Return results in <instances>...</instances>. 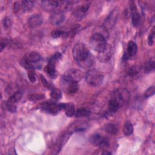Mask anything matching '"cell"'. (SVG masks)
Returning <instances> with one entry per match:
<instances>
[{"label":"cell","mask_w":155,"mask_h":155,"mask_svg":"<svg viewBox=\"0 0 155 155\" xmlns=\"http://www.w3.org/2000/svg\"><path fill=\"white\" fill-rule=\"evenodd\" d=\"M74 59L82 67L90 68L94 64V58L85 45L82 42L75 44L72 49Z\"/></svg>","instance_id":"obj_1"},{"label":"cell","mask_w":155,"mask_h":155,"mask_svg":"<svg viewBox=\"0 0 155 155\" xmlns=\"http://www.w3.org/2000/svg\"><path fill=\"white\" fill-rule=\"evenodd\" d=\"M89 44L91 48L98 53L103 51L107 47L104 36L99 33H96L91 36Z\"/></svg>","instance_id":"obj_2"},{"label":"cell","mask_w":155,"mask_h":155,"mask_svg":"<svg viewBox=\"0 0 155 155\" xmlns=\"http://www.w3.org/2000/svg\"><path fill=\"white\" fill-rule=\"evenodd\" d=\"M102 73L96 69L89 70L85 74V80L87 84L91 86L98 87L101 85L104 81Z\"/></svg>","instance_id":"obj_3"},{"label":"cell","mask_w":155,"mask_h":155,"mask_svg":"<svg viewBox=\"0 0 155 155\" xmlns=\"http://www.w3.org/2000/svg\"><path fill=\"white\" fill-rule=\"evenodd\" d=\"M124 102L122 94L118 91H115L108 102V108L110 113H115L118 111Z\"/></svg>","instance_id":"obj_4"},{"label":"cell","mask_w":155,"mask_h":155,"mask_svg":"<svg viewBox=\"0 0 155 155\" xmlns=\"http://www.w3.org/2000/svg\"><path fill=\"white\" fill-rule=\"evenodd\" d=\"M64 103L58 104L52 101H47L41 105V108L49 114H56L60 111L61 110L64 109Z\"/></svg>","instance_id":"obj_5"},{"label":"cell","mask_w":155,"mask_h":155,"mask_svg":"<svg viewBox=\"0 0 155 155\" xmlns=\"http://www.w3.org/2000/svg\"><path fill=\"white\" fill-rule=\"evenodd\" d=\"M83 76L82 72L78 69H70L65 72L62 76V79L71 82H78L80 81Z\"/></svg>","instance_id":"obj_6"},{"label":"cell","mask_w":155,"mask_h":155,"mask_svg":"<svg viewBox=\"0 0 155 155\" xmlns=\"http://www.w3.org/2000/svg\"><path fill=\"white\" fill-rule=\"evenodd\" d=\"M89 140L90 143L101 148H105L109 145V140L107 137L102 136L99 134H94L90 137Z\"/></svg>","instance_id":"obj_7"},{"label":"cell","mask_w":155,"mask_h":155,"mask_svg":"<svg viewBox=\"0 0 155 155\" xmlns=\"http://www.w3.org/2000/svg\"><path fill=\"white\" fill-rule=\"evenodd\" d=\"M61 85L64 91L68 94H73L79 90V86L78 82L67 81L62 78L61 81Z\"/></svg>","instance_id":"obj_8"},{"label":"cell","mask_w":155,"mask_h":155,"mask_svg":"<svg viewBox=\"0 0 155 155\" xmlns=\"http://www.w3.org/2000/svg\"><path fill=\"white\" fill-rule=\"evenodd\" d=\"M42 7L48 12H56L61 8V1H42L41 2Z\"/></svg>","instance_id":"obj_9"},{"label":"cell","mask_w":155,"mask_h":155,"mask_svg":"<svg viewBox=\"0 0 155 155\" xmlns=\"http://www.w3.org/2000/svg\"><path fill=\"white\" fill-rule=\"evenodd\" d=\"M137 47L136 44L132 41H129L127 47V51L124 54L123 59L127 60L130 57L134 56L137 53Z\"/></svg>","instance_id":"obj_10"},{"label":"cell","mask_w":155,"mask_h":155,"mask_svg":"<svg viewBox=\"0 0 155 155\" xmlns=\"http://www.w3.org/2000/svg\"><path fill=\"white\" fill-rule=\"evenodd\" d=\"M42 22V18L40 14H35L30 16L28 19V24L31 28L39 26Z\"/></svg>","instance_id":"obj_11"},{"label":"cell","mask_w":155,"mask_h":155,"mask_svg":"<svg viewBox=\"0 0 155 155\" xmlns=\"http://www.w3.org/2000/svg\"><path fill=\"white\" fill-rule=\"evenodd\" d=\"M64 20V14L61 11L54 12L50 17V22L53 25H59Z\"/></svg>","instance_id":"obj_12"},{"label":"cell","mask_w":155,"mask_h":155,"mask_svg":"<svg viewBox=\"0 0 155 155\" xmlns=\"http://www.w3.org/2000/svg\"><path fill=\"white\" fill-rule=\"evenodd\" d=\"M130 9H131V13L132 24L134 27H137L140 22V15L137 12L136 7L134 5V4L133 2L130 5Z\"/></svg>","instance_id":"obj_13"},{"label":"cell","mask_w":155,"mask_h":155,"mask_svg":"<svg viewBox=\"0 0 155 155\" xmlns=\"http://www.w3.org/2000/svg\"><path fill=\"white\" fill-rule=\"evenodd\" d=\"M111 56V49L110 48H108L107 46L105 49L103 51L99 53L97 58L101 62H106L110 59Z\"/></svg>","instance_id":"obj_14"},{"label":"cell","mask_w":155,"mask_h":155,"mask_svg":"<svg viewBox=\"0 0 155 155\" xmlns=\"http://www.w3.org/2000/svg\"><path fill=\"white\" fill-rule=\"evenodd\" d=\"M41 59V55L39 53L36 51H32L28 53L25 58V60L29 63H35L39 61Z\"/></svg>","instance_id":"obj_15"},{"label":"cell","mask_w":155,"mask_h":155,"mask_svg":"<svg viewBox=\"0 0 155 155\" xmlns=\"http://www.w3.org/2000/svg\"><path fill=\"white\" fill-rule=\"evenodd\" d=\"M64 109L65 110V114L68 117H71L75 114V107L73 103L69 102L65 104Z\"/></svg>","instance_id":"obj_16"},{"label":"cell","mask_w":155,"mask_h":155,"mask_svg":"<svg viewBox=\"0 0 155 155\" xmlns=\"http://www.w3.org/2000/svg\"><path fill=\"white\" fill-rule=\"evenodd\" d=\"M22 96L23 92L21 90H18L15 93H14L11 96H10L7 102L12 104H15L21 99Z\"/></svg>","instance_id":"obj_17"},{"label":"cell","mask_w":155,"mask_h":155,"mask_svg":"<svg viewBox=\"0 0 155 155\" xmlns=\"http://www.w3.org/2000/svg\"><path fill=\"white\" fill-rule=\"evenodd\" d=\"M45 71L52 78H54L56 76V71L55 68V65L48 63L45 67Z\"/></svg>","instance_id":"obj_18"},{"label":"cell","mask_w":155,"mask_h":155,"mask_svg":"<svg viewBox=\"0 0 155 155\" xmlns=\"http://www.w3.org/2000/svg\"><path fill=\"white\" fill-rule=\"evenodd\" d=\"M34 6V2L32 1H21V7L24 12L30 11Z\"/></svg>","instance_id":"obj_19"},{"label":"cell","mask_w":155,"mask_h":155,"mask_svg":"<svg viewBox=\"0 0 155 155\" xmlns=\"http://www.w3.org/2000/svg\"><path fill=\"white\" fill-rule=\"evenodd\" d=\"M90 111L85 108H80L75 112V115L77 117H85L89 116Z\"/></svg>","instance_id":"obj_20"},{"label":"cell","mask_w":155,"mask_h":155,"mask_svg":"<svg viewBox=\"0 0 155 155\" xmlns=\"http://www.w3.org/2000/svg\"><path fill=\"white\" fill-rule=\"evenodd\" d=\"M123 131L126 136H130L133 133V126L130 121L125 122L124 125Z\"/></svg>","instance_id":"obj_21"},{"label":"cell","mask_w":155,"mask_h":155,"mask_svg":"<svg viewBox=\"0 0 155 155\" xmlns=\"http://www.w3.org/2000/svg\"><path fill=\"white\" fill-rule=\"evenodd\" d=\"M155 67V62L153 59H150L148 61H147L144 67V71L145 73H148L154 70Z\"/></svg>","instance_id":"obj_22"},{"label":"cell","mask_w":155,"mask_h":155,"mask_svg":"<svg viewBox=\"0 0 155 155\" xmlns=\"http://www.w3.org/2000/svg\"><path fill=\"white\" fill-rule=\"evenodd\" d=\"M106 132L110 134H116L117 133V128L113 124H108L105 126L104 128Z\"/></svg>","instance_id":"obj_23"},{"label":"cell","mask_w":155,"mask_h":155,"mask_svg":"<svg viewBox=\"0 0 155 155\" xmlns=\"http://www.w3.org/2000/svg\"><path fill=\"white\" fill-rule=\"evenodd\" d=\"M50 96L54 100H58L62 97V93L59 89L53 88L50 93Z\"/></svg>","instance_id":"obj_24"},{"label":"cell","mask_w":155,"mask_h":155,"mask_svg":"<svg viewBox=\"0 0 155 155\" xmlns=\"http://www.w3.org/2000/svg\"><path fill=\"white\" fill-rule=\"evenodd\" d=\"M45 97V96L42 94H30L28 96V99L31 101H40Z\"/></svg>","instance_id":"obj_25"},{"label":"cell","mask_w":155,"mask_h":155,"mask_svg":"<svg viewBox=\"0 0 155 155\" xmlns=\"http://www.w3.org/2000/svg\"><path fill=\"white\" fill-rule=\"evenodd\" d=\"M86 125H82V124H76V125H74L73 126H72L71 128H70V131L71 133H73V132H76V131H84L86 129V127H85Z\"/></svg>","instance_id":"obj_26"},{"label":"cell","mask_w":155,"mask_h":155,"mask_svg":"<svg viewBox=\"0 0 155 155\" xmlns=\"http://www.w3.org/2000/svg\"><path fill=\"white\" fill-rule=\"evenodd\" d=\"M62 57V55L60 53H56L54 55H53L48 60V63L55 65L56 62L59 61Z\"/></svg>","instance_id":"obj_27"},{"label":"cell","mask_w":155,"mask_h":155,"mask_svg":"<svg viewBox=\"0 0 155 155\" xmlns=\"http://www.w3.org/2000/svg\"><path fill=\"white\" fill-rule=\"evenodd\" d=\"M139 70H140V68L138 66H136V65L133 66L129 68L128 71V74L130 76H134L139 73Z\"/></svg>","instance_id":"obj_28"},{"label":"cell","mask_w":155,"mask_h":155,"mask_svg":"<svg viewBox=\"0 0 155 155\" xmlns=\"http://www.w3.org/2000/svg\"><path fill=\"white\" fill-rule=\"evenodd\" d=\"M64 33H65V32L62 30H53L51 32V36L54 38H59L60 36L64 35Z\"/></svg>","instance_id":"obj_29"},{"label":"cell","mask_w":155,"mask_h":155,"mask_svg":"<svg viewBox=\"0 0 155 155\" xmlns=\"http://www.w3.org/2000/svg\"><path fill=\"white\" fill-rule=\"evenodd\" d=\"M154 92H155L154 86H151L145 92L144 96H145V97H149L150 96L153 95Z\"/></svg>","instance_id":"obj_30"},{"label":"cell","mask_w":155,"mask_h":155,"mask_svg":"<svg viewBox=\"0 0 155 155\" xmlns=\"http://www.w3.org/2000/svg\"><path fill=\"white\" fill-rule=\"evenodd\" d=\"M5 107L7 109L12 113H15L16 111V106L15 105V104H12L8 102H7L5 104Z\"/></svg>","instance_id":"obj_31"},{"label":"cell","mask_w":155,"mask_h":155,"mask_svg":"<svg viewBox=\"0 0 155 155\" xmlns=\"http://www.w3.org/2000/svg\"><path fill=\"white\" fill-rule=\"evenodd\" d=\"M27 76L29 79V80L31 82H35L36 80V76L35 71L33 70H28V72L27 73Z\"/></svg>","instance_id":"obj_32"},{"label":"cell","mask_w":155,"mask_h":155,"mask_svg":"<svg viewBox=\"0 0 155 155\" xmlns=\"http://www.w3.org/2000/svg\"><path fill=\"white\" fill-rule=\"evenodd\" d=\"M90 2H85L84 4H83L81 6V7H80V8H79L80 12H81V13H86V12L88 10V9H89V8H90Z\"/></svg>","instance_id":"obj_33"},{"label":"cell","mask_w":155,"mask_h":155,"mask_svg":"<svg viewBox=\"0 0 155 155\" xmlns=\"http://www.w3.org/2000/svg\"><path fill=\"white\" fill-rule=\"evenodd\" d=\"M154 28L152 30L151 32H150L148 38V43L149 45H152L154 42Z\"/></svg>","instance_id":"obj_34"},{"label":"cell","mask_w":155,"mask_h":155,"mask_svg":"<svg viewBox=\"0 0 155 155\" xmlns=\"http://www.w3.org/2000/svg\"><path fill=\"white\" fill-rule=\"evenodd\" d=\"M8 44V41L7 39L5 38H2L1 40V43H0V51H2L4 48L7 46Z\"/></svg>","instance_id":"obj_35"},{"label":"cell","mask_w":155,"mask_h":155,"mask_svg":"<svg viewBox=\"0 0 155 155\" xmlns=\"http://www.w3.org/2000/svg\"><path fill=\"white\" fill-rule=\"evenodd\" d=\"M41 81H42V84L47 88H50L51 87V85L48 82V81L45 79V78L42 76V75H41Z\"/></svg>","instance_id":"obj_36"},{"label":"cell","mask_w":155,"mask_h":155,"mask_svg":"<svg viewBox=\"0 0 155 155\" xmlns=\"http://www.w3.org/2000/svg\"><path fill=\"white\" fill-rule=\"evenodd\" d=\"M12 24V21L10 18H5L4 20V25L6 28H8Z\"/></svg>","instance_id":"obj_37"},{"label":"cell","mask_w":155,"mask_h":155,"mask_svg":"<svg viewBox=\"0 0 155 155\" xmlns=\"http://www.w3.org/2000/svg\"><path fill=\"white\" fill-rule=\"evenodd\" d=\"M20 4L19 2H15L14 4H13V12L16 13L18 12L19 10V8H20Z\"/></svg>","instance_id":"obj_38"},{"label":"cell","mask_w":155,"mask_h":155,"mask_svg":"<svg viewBox=\"0 0 155 155\" xmlns=\"http://www.w3.org/2000/svg\"><path fill=\"white\" fill-rule=\"evenodd\" d=\"M102 154H111V153H110V152H104V153H103Z\"/></svg>","instance_id":"obj_39"}]
</instances>
